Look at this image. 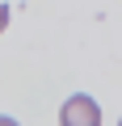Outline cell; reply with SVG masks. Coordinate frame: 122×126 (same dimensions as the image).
Instances as JSON below:
<instances>
[{"mask_svg": "<svg viewBox=\"0 0 122 126\" xmlns=\"http://www.w3.org/2000/svg\"><path fill=\"white\" fill-rule=\"evenodd\" d=\"M59 126H101V105L88 93H72L59 105Z\"/></svg>", "mask_w": 122, "mask_h": 126, "instance_id": "obj_1", "label": "cell"}, {"mask_svg": "<svg viewBox=\"0 0 122 126\" xmlns=\"http://www.w3.org/2000/svg\"><path fill=\"white\" fill-rule=\"evenodd\" d=\"M9 21H13V9H9V4H0V30H9Z\"/></svg>", "mask_w": 122, "mask_h": 126, "instance_id": "obj_2", "label": "cell"}, {"mask_svg": "<svg viewBox=\"0 0 122 126\" xmlns=\"http://www.w3.org/2000/svg\"><path fill=\"white\" fill-rule=\"evenodd\" d=\"M0 126H21V122H17L13 113H0Z\"/></svg>", "mask_w": 122, "mask_h": 126, "instance_id": "obj_3", "label": "cell"}, {"mask_svg": "<svg viewBox=\"0 0 122 126\" xmlns=\"http://www.w3.org/2000/svg\"><path fill=\"white\" fill-rule=\"evenodd\" d=\"M118 126H122V122H118Z\"/></svg>", "mask_w": 122, "mask_h": 126, "instance_id": "obj_4", "label": "cell"}]
</instances>
